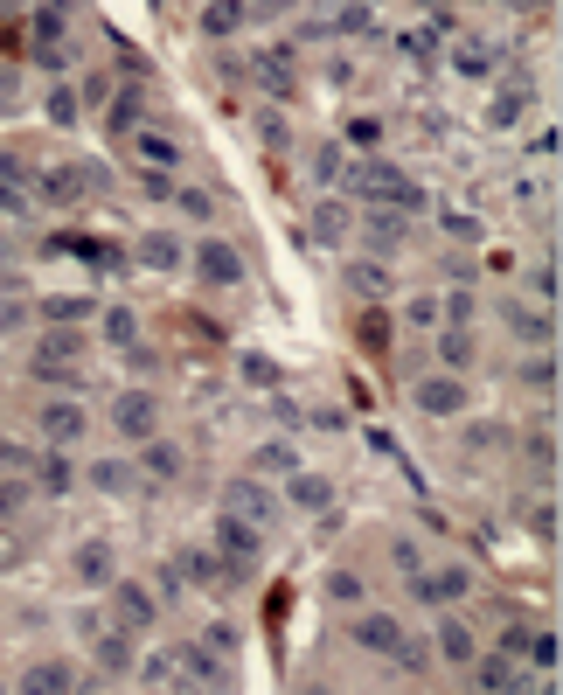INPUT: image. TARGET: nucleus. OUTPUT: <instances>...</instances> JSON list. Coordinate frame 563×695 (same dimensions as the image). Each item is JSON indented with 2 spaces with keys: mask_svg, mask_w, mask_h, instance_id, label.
I'll return each mask as SVG.
<instances>
[{
  "mask_svg": "<svg viewBox=\"0 0 563 695\" xmlns=\"http://www.w3.org/2000/svg\"><path fill=\"white\" fill-rule=\"evenodd\" d=\"M348 195H362V202H383V209H418V181L397 167V160H355V181H348Z\"/></svg>",
  "mask_w": 563,
  "mask_h": 695,
  "instance_id": "1",
  "label": "nucleus"
},
{
  "mask_svg": "<svg viewBox=\"0 0 563 695\" xmlns=\"http://www.w3.org/2000/svg\"><path fill=\"white\" fill-rule=\"evenodd\" d=\"M195 278H202L209 292H237V285H244V251H237L230 237H202V244H195Z\"/></svg>",
  "mask_w": 563,
  "mask_h": 695,
  "instance_id": "2",
  "label": "nucleus"
},
{
  "mask_svg": "<svg viewBox=\"0 0 563 695\" xmlns=\"http://www.w3.org/2000/svg\"><path fill=\"white\" fill-rule=\"evenodd\" d=\"M223 515H237V522H251V529H265L272 515H279V501H272V487L251 473V480H230L223 487Z\"/></svg>",
  "mask_w": 563,
  "mask_h": 695,
  "instance_id": "3",
  "label": "nucleus"
},
{
  "mask_svg": "<svg viewBox=\"0 0 563 695\" xmlns=\"http://www.w3.org/2000/svg\"><path fill=\"white\" fill-rule=\"evenodd\" d=\"M411 591H418L424 605H459V598L473 591V570H466V563H445V570H411Z\"/></svg>",
  "mask_w": 563,
  "mask_h": 695,
  "instance_id": "4",
  "label": "nucleus"
},
{
  "mask_svg": "<svg viewBox=\"0 0 563 695\" xmlns=\"http://www.w3.org/2000/svg\"><path fill=\"white\" fill-rule=\"evenodd\" d=\"M209 529H216L223 563H237V570H251V563H258V550H265V529H251V522H237V515H216Z\"/></svg>",
  "mask_w": 563,
  "mask_h": 695,
  "instance_id": "5",
  "label": "nucleus"
},
{
  "mask_svg": "<svg viewBox=\"0 0 563 695\" xmlns=\"http://www.w3.org/2000/svg\"><path fill=\"white\" fill-rule=\"evenodd\" d=\"M105 591H112V612H119V626H126V633H140V626H153V619H160L153 591H146V584H133V577H112Z\"/></svg>",
  "mask_w": 563,
  "mask_h": 695,
  "instance_id": "6",
  "label": "nucleus"
},
{
  "mask_svg": "<svg viewBox=\"0 0 563 695\" xmlns=\"http://www.w3.org/2000/svg\"><path fill=\"white\" fill-rule=\"evenodd\" d=\"M112 424H119L126 438H153V431H160V397H153V390H119Z\"/></svg>",
  "mask_w": 563,
  "mask_h": 695,
  "instance_id": "7",
  "label": "nucleus"
},
{
  "mask_svg": "<svg viewBox=\"0 0 563 695\" xmlns=\"http://www.w3.org/2000/svg\"><path fill=\"white\" fill-rule=\"evenodd\" d=\"M411 404H418L424 417H459L466 411V383H459V376H424L418 390H411Z\"/></svg>",
  "mask_w": 563,
  "mask_h": 695,
  "instance_id": "8",
  "label": "nucleus"
},
{
  "mask_svg": "<svg viewBox=\"0 0 563 695\" xmlns=\"http://www.w3.org/2000/svg\"><path fill=\"white\" fill-rule=\"evenodd\" d=\"M348 230H355L348 195H320V202H313V237H320V244H348Z\"/></svg>",
  "mask_w": 563,
  "mask_h": 695,
  "instance_id": "9",
  "label": "nucleus"
},
{
  "mask_svg": "<svg viewBox=\"0 0 563 695\" xmlns=\"http://www.w3.org/2000/svg\"><path fill=\"white\" fill-rule=\"evenodd\" d=\"M404 230H411V216H404V209H369V216H362V244H369V251H383V258L404 244Z\"/></svg>",
  "mask_w": 563,
  "mask_h": 695,
  "instance_id": "10",
  "label": "nucleus"
},
{
  "mask_svg": "<svg viewBox=\"0 0 563 695\" xmlns=\"http://www.w3.org/2000/svg\"><path fill=\"white\" fill-rule=\"evenodd\" d=\"M348 633H355V647H369V654H397V640H404L397 612H362Z\"/></svg>",
  "mask_w": 563,
  "mask_h": 695,
  "instance_id": "11",
  "label": "nucleus"
},
{
  "mask_svg": "<svg viewBox=\"0 0 563 695\" xmlns=\"http://www.w3.org/2000/svg\"><path fill=\"white\" fill-rule=\"evenodd\" d=\"M77 584H91V591H105L112 577H119V556H112V543H77Z\"/></svg>",
  "mask_w": 563,
  "mask_h": 695,
  "instance_id": "12",
  "label": "nucleus"
},
{
  "mask_svg": "<svg viewBox=\"0 0 563 695\" xmlns=\"http://www.w3.org/2000/svg\"><path fill=\"white\" fill-rule=\"evenodd\" d=\"M98 341L119 348V355H133V348H140V313H133V306H105V313H98Z\"/></svg>",
  "mask_w": 563,
  "mask_h": 695,
  "instance_id": "13",
  "label": "nucleus"
},
{
  "mask_svg": "<svg viewBox=\"0 0 563 695\" xmlns=\"http://www.w3.org/2000/svg\"><path fill=\"white\" fill-rule=\"evenodd\" d=\"M91 341L77 334V327H49L42 334V355H35V369H77V355H84Z\"/></svg>",
  "mask_w": 563,
  "mask_h": 695,
  "instance_id": "14",
  "label": "nucleus"
},
{
  "mask_svg": "<svg viewBox=\"0 0 563 695\" xmlns=\"http://www.w3.org/2000/svg\"><path fill=\"white\" fill-rule=\"evenodd\" d=\"M21 695H77V668L70 661H35L21 675Z\"/></svg>",
  "mask_w": 563,
  "mask_h": 695,
  "instance_id": "15",
  "label": "nucleus"
},
{
  "mask_svg": "<svg viewBox=\"0 0 563 695\" xmlns=\"http://www.w3.org/2000/svg\"><path fill=\"white\" fill-rule=\"evenodd\" d=\"M174 570H188V584H237V563H223L216 550H181Z\"/></svg>",
  "mask_w": 563,
  "mask_h": 695,
  "instance_id": "16",
  "label": "nucleus"
},
{
  "mask_svg": "<svg viewBox=\"0 0 563 695\" xmlns=\"http://www.w3.org/2000/svg\"><path fill=\"white\" fill-rule=\"evenodd\" d=\"M438 362H445V376H466V369L480 362V341H473V327H445V334H438Z\"/></svg>",
  "mask_w": 563,
  "mask_h": 695,
  "instance_id": "17",
  "label": "nucleus"
},
{
  "mask_svg": "<svg viewBox=\"0 0 563 695\" xmlns=\"http://www.w3.org/2000/svg\"><path fill=\"white\" fill-rule=\"evenodd\" d=\"M91 654H98V668H105V675H126V668H133V640H126V626L91 633Z\"/></svg>",
  "mask_w": 563,
  "mask_h": 695,
  "instance_id": "18",
  "label": "nucleus"
},
{
  "mask_svg": "<svg viewBox=\"0 0 563 695\" xmlns=\"http://www.w3.org/2000/svg\"><path fill=\"white\" fill-rule=\"evenodd\" d=\"M140 473H146V480H181V445H167V438H140Z\"/></svg>",
  "mask_w": 563,
  "mask_h": 695,
  "instance_id": "19",
  "label": "nucleus"
},
{
  "mask_svg": "<svg viewBox=\"0 0 563 695\" xmlns=\"http://www.w3.org/2000/svg\"><path fill=\"white\" fill-rule=\"evenodd\" d=\"M251 459H258V480H265V473H272V480H292V473H299V445H292V438H265Z\"/></svg>",
  "mask_w": 563,
  "mask_h": 695,
  "instance_id": "20",
  "label": "nucleus"
},
{
  "mask_svg": "<svg viewBox=\"0 0 563 695\" xmlns=\"http://www.w3.org/2000/svg\"><path fill=\"white\" fill-rule=\"evenodd\" d=\"M285 501H292L299 515H320V508L334 501V487H327L320 473H292V480H285Z\"/></svg>",
  "mask_w": 563,
  "mask_h": 695,
  "instance_id": "21",
  "label": "nucleus"
},
{
  "mask_svg": "<svg viewBox=\"0 0 563 695\" xmlns=\"http://www.w3.org/2000/svg\"><path fill=\"white\" fill-rule=\"evenodd\" d=\"M195 28L202 35H237L244 28V0H202L195 7Z\"/></svg>",
  "mask_w": 563,
  "mask_h": 695,
  "instance_id": "22",
  "label": "nucleus"
},
{
  "mask_svg": "<svg viewBox=\"0 0 563 695\" xmlns=\"http://www.w3.org/2000/svg\"><path fill=\"white\" fill-rule=\"evenodd\" d=\"M84 424H91V417L77 411V404H42V438H56V445L84 438Z\"/></svg>",
  "mask_w": 563,
  "mask_h": 695,
  "instance_id": "23",
  "label": "nucleus"
},
{
  "mask_svg": "<svg viewBox=\"0 0 563 695\" xmlns=\"http://www.w3.org/2000/svg\"><path fill=\"white\" fill-rule=\"evenodd\" d=\"M438 654H445V661H480L473 626H466V619H438Z\"/></svg>",
  "mask_w": 563,
  "mask_h": 695,
  "instance_id": "24",
  "label": "nucleus"
},
{
  "mask_svg": "<svg viewBox=\"0 0 563 695\" xmlns=\"http://www.w3.org/2000/svg\"><path fill=\"white\" fill-rule=\"evenodd\" d=\"M522 112H529V84H508V91H494V105H487V126H494V133H508Z\"/></svg>",
  "mask_w": 563,
  "mask_h": 695,
  "instance_id": "25",
  "label": "nucleus"
},
{
  "mask_svg": "<svg viewBox=\"0 0 563 695\" xmlns=\"http://www.w3.org/2000/svg\"><path fill=\"white\" fill-rule=\"evenodd\" d=\"M77 195H84V167H56V174H42V202L70 209Z\"/></svg>",
  "mask_w": 563,
  "mask_h": 695,
  "instance_id": "26",
  "label": "nucleus"
},
{
  "mask_svg": "<svg viewBox=\"0 0 563 695\" xmlns=\"http://www.w3.org/2000/svg\"><path fill=\"white\" fill-rule=\"evenodd\" d=\"M140 265H146V272H181V244H174V237H146Z\"/></svg>",
  "mask_w": 563,
  "mask_h": 695,
  "instance_id": "27",
  "label": "nucleus"
},
{
  "mask_svg": "<svg viewBox=\"0 0 563 695\" xmlns=\"http://www.w3.org/2000/svg\"><path fill=\"white\" fill-rule=\"evenodd\" d=\"M42 112H49V126H77V112H84V98H77L70 84H56V91L42 98Z\"/></svg>",
  "mask_w": 563,
  "mask_h": 695,
  "instance_id": "28",
  "label": "nucleus"
},
{
  "mask_svg": "<svg viewBox=\"0 0 563 695\" xmlns=\"http://www.w3.org/2000/svg\"><path fill=\"white\" fill-rule=\"evenodd\" d=\"M35 487H42V494H63V487H77V466H70V459H42V466H35Z\"/></svg>",
  "mask_w": 563,
  "mask_h": 695,
  "instance_id": "29",
  "label": "nucleus"
},
{
  "mask_svg": "<svg viewBox=\"0 0 563 695\" xmlns=\"http://www.w3.org/2000/svg\"><path fill=\"white\" fill-rule=\"evenodd\" d=\"M390 661H397L404 675H431V647H424V640H411V633L397 640V654H390Z\"/></svg>",
  "mask_w": 563,
  "mask_h": 695,
  "instance_id": "30",
  "label": "nucleus"
},
{
  "mask_svg": "<svg viewBox=\"0 0 563 695\" xmlns=\"http://www.w3.org/2000/svg\"><path fill=\"white\" fill-rule=\"evenodd\" d=\"M348 285H355L362 299H383V292H390V272H383V265H348Z\"/></svg>",
  "mask_w": 563,
  "mask_h": 695,
  "instance_id": "31",
  "label": "nucleus"
},
{
  "mask_svg": "<svg viewBox=\"0 0 563 695\" xmlns=\"http://www.w3.org/2000/svg\"><path fill=\"white\" fill-rule=\"evenodd\" d=\"M140 160H146V167H160V174H167V167L181 160V146H174V139H160V133H140Z\"/></svg>",
  "mask_w": 563,
  "mask_h": 695,
  "instance_id": "32",
  "label": "nucleus"
},
{
  "mask_svg": "<svg viewBox=\"0 0 563 695\" xmlns=\"http://www.w3.org/2000/svg\"><path fill=\"white\" fill-rule=\"evenodd\" d=\"M459 77H473V84H487V77H494V49H480V42H466V49H459Z\"/></svg>",
  "mask_w": 563,
  "mask_h": 695,
  "instance_id": "33",
  "label": "nucleus"
},
{
  "mask_svg": "<svg viewBox=\"0 0 563 695\" xmlns=\"http://www.w3.org/2000/svg\"><path fill=\"white\" fill-rule=\"evenodd\" d=\"M341 167H348V146H341V139H327V146L313 153V181H327V188H334V174H341Z\"/></svg>",
  "mask_w": 563,
  "mask_h": 695,
  "instance_id": "34",
  "label": "nucleus"
},
{
  "mask_svg": "<svg viewBox=\"0 0 563 695\" xmlns=\"http://www.w3.org/2000/svg\"><path fill=\"white\" fill-rule=\"evenodd\" d=\"M84 313H91V299H42V320L49 327H77Z\"/></svg>",
  "mask_w": 563,
  "mask_h": 695,
  "instance_id": "35",
  "label": "nucleus"
},
{
  "mask_svg": "<svg viewBox=\"0 0 563 695\" xmlns=\"http://www.w3.org/2000/svg\"><path fill=\"white\" fill-rule=\"evenodd\" d=\"M91 487H105V494H126V487H133V466H119V459H98V466H91Z\"/></svg>",
  "mask_w": 563,
  "mask_h": 695,
  "instance_id": "36",
  "label": "nucleus"
},
{
  "mask_svg": "<svg viewBox=\"0 0 563 695\" xmlns=\"http://www.w3.org/2000/svg\"><path fill=\"white\" fill-rule=\"evenodd\" d=\"M140 112H146V98H140V91L112 98V133H140Z\"/></svg>",
  "mask_w": 563,
  "mask_h": 695,
  "instance_id": "37",
  "label": "nucleus"
},
{
  "mask_svg": "<svg viewBox=\"0 0 563 695\" xmlns=\"http://www.w3.org/2000/svg\"><path fill=\"white\" fill-rule=\"evenodd\" d=\"M522 654L536 661V675H550V668H557V633H550V626H543V633H529V647H522Z\"/></svg>",
  "mask_w": 563,
  "mask_h": 695,
  "instance_id": "38",
  "label": "nucleus"
},
{
  "mask_svg": "<svg viewBox=\"0 0 563 695\" xmlns=\"http://www.w3.org/2000/svg\"><path fill=\"white\" fill-rule=\"evenodd\" d=\"M508 682H515V668H508V654H494V661H480V695L508 689Z\"/></svg>",
  "mask_w": 563,
  "mask_h": 695,
  "instance_id": "39",
  "label": "nucleus"
},
{
  "mask_svg": "<svg viewBox=\"0 0 563 695\" xmlns=\"http://www.w3.org/2000/svg\"><path fill=\"white\" fill-rule=\"evenodd\" d=\"M174 202H181V216H195V223H209V216H216V202H209L202 188H174Z\"/></svg>",
  "mask_w": 563,
  "mask_h": 695,
  "instance_id": "40",
  "label": "nucleus"
},
{
  "mask_svg": "<svg viewBox=\"0 0 563 695\" xmlns=\"http://www.w3.org/2000/svg\"><path fill=\"white\" fill-rule=\"evenodd\" d=\"M237 369H244V383H251V390H265V383H279V369H272V355H244Z\"/></svg>",
  "mask_w": 563,
  "mask_h": 695,
  "instance_id": "41",
  "label": "nucleus"
},
{
  "mask_svg": "<svg viewBox=\"0 0 563 695\" xmlns=\"http://www.w3.org/2000/svg\"><path fill=\"white\" fill-rule=\"evenodd\" d=\"M404 320H411V327H438V292L411 299V306H404Z\"/></svg>",
  "mask_w": 563,
  "mask_h": 695,
  "instance_id": "42",
  "label": "nucleus"
},
{
  "mask_svg": "<svg viewBox=\"0 0 563 695\" xmlns=\"http://www.w3.org/2000/svg\"><path fill=\"white\" fill-rule=\"evenodd\" d=\"M529 466H543V473L557 466V438H550V431H536V438H529Z\"/></svg>",
  "mask_w": 563,
  "mask_h": 695,
  "instance_id": "43",
  "label": "nucleus"
},
{
  "mask_svg": "<svg viewBox=\"0 0 563 695\" xmlns=\"http://www.w3.org/2000/svg\"><path fill=\"white\" fill-rule=\"evenodd\" d=\"M327 591H334L341 605H355V598H362V577H355V570H334V577H327Z\"/></svg>",
  "mask_w": 563,
  "mask_h": 695,
  "instance_id": "44",
  "label": "nucleus"
},
{
  "mask_svg": "<svg viewBox=\"0 0 563 695\" xmlns=\"http://www.w3.org/2000/svg\"><path fill=\"white\" fill-rule=\"evenodd\" d=\"M21 501H28V480H7V487H0V522H14Z\"/></svg>",
  "mask_w": 563,
  "mask_h": 695,
  "instance_id": "45",
  "label": "nucleus"
},
{
  "mask_svg": "<svg viewBox=\"0 0 563 695\" xmlns=\"http://www.w3.org/2000/svg\"><path fill=\"white\" fill-rule=\"evenodd\" d=\"M140 675H146V689H167V675H174V654H153Z\"/></svg>",
  "mask_w": 563,
  "mask_h": 695,
  "instance_id": "46",
  "label": "nucleus"
},
{
  "mask_svg": "<svg viewBox=\"0 0 563 695\" xmlns=\"http://www.w3.org/2000/svg\"><path fill=\"white\" fill-rule=\"evenodd\" d=\"M529 529H536V536H543V543H550V536H557V501H543V508H536V515H529Z\"/></svg>",
  "mask_w": 563,
  "mask_h": 695,
  "instance_id": "47",
  "label": "nucleus"
},
{
  "mask_svg": "<svg viewBox=\"0 0 563 695\" xmlns=\"http://www.w3.org/2000/svg\"><path fill=\"white\" fill-rule=\"evenodd\" d=\"M390 563H397V570H424V556H418V543H390Z\"/></svg>",
  "mask_w": 563,
  "mask_h": 695,
  "instance_id": "48",
  "label": "nucleus"
},
{
  "mask_svg": "<svg viewBox=\"0 0 563 695\" xmlns=\"http://www.w3.org/2000/svg\"><path fill=\"white\" fill-rule=\"evenodd\" d=\"M258 139H265V146H285V119H279V112H265V119H258Z\"/></svg>",
  "mask_w": 563,
  "mask_h": 695,
  "instance_id": "49",
  "label": "nucleus"
},
{
  "mask_svg": "<svg viewBox=\"0 0 563 695\" xmlns=\"http://www.w3.org/2000/svg\"><path fill=\"white\" fill-rule=\"evenodd\" d=\"M140 188H146V195H160V202H174V174H153V167H146Z\"/></svg>",
  "mask_w": 563,
  "mask_h": 695,
  "instance_id": "50",
  "label": "nucleus"
},
{
  "mask_svg": "<svg viewBox=\"0 0 563 695\" xmlns=\"http://www.w3.org/2000/svg\"><path fill=\"white\" fill-rule=\"evenodd\" d=\"M348 139H355V146H369V139H383V126H376V119H348Z\"/></svg>",
  "mask_w": 563,
  "mask_h": 695,
  "instance_id": "51",
  "label": "nucleus"
},
{
  "mask_svg": "<svg viewBox=\"0 0 563 695\" xmlns=\"http://www.w3.org/2000/svg\"><path fill=\"white\" fill-rule=\"evenodd\" d=\"M536 299H543V306L557 299V265H543V272H536Z\"/></svg>",
  "mask_w": 563,
  "mask_h": 695,
  "instance_id": "52",
  "label": "nucleus"
},
{
  "mask_svg": "<svg viewBox=\"0 0 563 695\" xmlns=\"http://www.w3.org/2000/svg\"><path fill=\"white\" fill-rule=\"evenodd\" d=\"M7 327H21V306H14V299H0V334H7Z\"/></svg>",
  "mask_w": 563,
  "mask_h": 695,
  "instance_id": "53",
  "label": "nucleus"
},
{
  "mask_svg": "<svg viewBox=\"0 0 563 695\" xmlns=\"http://www.w3.org/2000/svg\"><path fill=\"white\" fill-rule=\"evenodd\" d=\"M21 459H28V452H14V445H0V473H7V466H21Z\"/></svg>",
  "mask_w": 563,
  "mask_h": 695,
  "instance_id": "54",
  "label": "nucleus"
},
{
  "mask_svg": "<svg viewBox=\"0 0 563 695\" xmlns=\"http://www.w3.org/2000/svg\"><path fill=\"white\" fill-rule=\"evenodd\" d=\"M299 695H334V689H327V682H306V689H299Z\"/></svg>",
  "mask_w": 563,
  "mask_h": 695,
  "instance_id": "55",
  "label": "nucleus"
},
{
  "mask_svg": "<svg viewBox=\"0 0 563 695\" xmlns=\"http://www.w3.org/2000/svg\"><path fill=\"white\" fill-rule=\"evenodd\" d=\"M146 695H167V689H146Z\"/></svg>",
  "mask_w": 563,
  "mask_h": 695,
  "instance_id": "56",
  "label": "nucleus"
}]
</instances>
